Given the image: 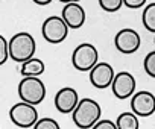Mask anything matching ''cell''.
I'll list each match as a JSON object with an SVG mask.
<instances>
[{"mask_svg":"<svg viewBox=\"0 0 155 129\" xmlns=\"http://www.w3.org/2000/svg\"><path fill=\"white\" fill-rule=\"evenodd\" d=\"M102 115V108L101 105L90 97L79 99L76 108L71 112L73 123L79 127V129H91Z\"/></svg>","mask_w":155,"mask_h":129,"instance_id":"1","label":"cell"},{"mask_svg":"<svg viewBox=\"0 0 155 129\" xmlns=\"http://www.w3.org/2000/svg\"><path fill=\"white\" fill-rule=\"evenodd\" d=\"M35 50L37 43L29 32H17L9 40V58L15 62H25L34 58Z\"/></svg>","mask_w":155,"mask_h":129,"instance_id":"2","label":"cell"},{"mask_svg":"<svg viewBox=\"0 0 155 129\" xmlns=\"http://www.w3.org/2000/svg\"><path fill=\"white\" fill-rule=\"evenodd\" d=\"M46 85L37 76H26L18 84V97L31 105H40L46 99Z\"/></svg>","mask_w":155,"mask_h":129,"instance_id":"3","label":"cell"},{"mask_svg":"<svg viewBox=\"0 0 155 129\" xmlns=\"http://www.w3.org/2000/svg\"><path fill=\"white\" fill-rule=\"evenodd\" d=\"M99 62V52L90 43H82L76 46L71 53V66L78 72H90Z\"/></svg>","mask_w":155,"mask_h":129,"instance_id":"4","label":"cell"},{"mask_svg":"<svg viewBox=\"0 0 155 129\" xmlns=\"http://www.w3.org/2000/svg\"><path fill=\"white\" fill-rule=\"evenodd\" d=\"M9 118L15 126L21 129H28V127H34V124L38 121L40 117H38V111L35 109V105L21 100L11 106Z\"/></svg>","mask_w":155,"mask_h":129,"instance_id":"5","label":"cell"},{"mask_svg":"<svg viewBox=\"0 0 155 129\" xmlns=\"http://www.w3.org/2000/svg\"><path fill=\"white\" fill-rule=\"evenodd\" d=\"M41 35H43V38L47 43L59 44V43H62L67 38L68 26L65 24L62 17L52 15V17H47L44 20V23L41 24Z\"/></svg>","mask_w":155,"mask_h":129,"instance_id":"6","label":"cell"},{"mask_svg":"<svg viewBox=\"0 0 155 129\" xmlns=\"http://www.w3.org/2000/svg\"><path fill=\"white\" fill-rule=\"evenodd\" d=\"M140 44H141V38H140L138 32L131 27L120 29L114 37V46L123 55L135 53L140 49Z\"/></svg>","mask_w":155,"mask_h":129,"instance_id":"7","label":"cell"},{"mask_svg":"<svg viewBox=\"0 0 155 129\" xmlns=\"http://www.w3.org/2000/svg\"><path fill=\"white\" fill-rule=\"evenodd\" d=\"M131 109L137 117H149L155 112V96L150 91L141 90L131 96Z\"/></svg>","mask_w":155,"mask_h":129,"instance_id":"8","label":"cell"},{"mask_svg":"<svg viewBox=\"0 0 155 129\" xmlns=\"http://www.w3.org/2000/svg\"><path fill=\"white\" fill-rule=\"evenodd\" d=\"M135 87H137L135 78L129 72H119L114 75V79L111 84V90H113L114 97H117L120 100L128 99L135 93Z\"/></svg>","mask_w":155,"mask_h":129,"instance_id":"9","label":"cell"},{"mask_svg":"<svg viewBox=\"0 0 155 129\" xmlns=\"http://www.w3.org/2000/svg\"><path fill=\"white\" fill-rule=\"evenodd\" d=\"M114 75L116 73H114V69L111 64H108L105 61H99L90 70V82L94 88L105 90V88L111 87Z\"/></svg>","mask_w":155,"mask_h":129,"instance_id":"10","label":"cell"},{"mask_svg":"<svg viewBox=\"0 0 155 129\" xmlns=\"http://www.w3.org/2000/svg\"><path fill=\"white\" fill-rule=\"evenodd\" d=\"M78 102H79V94H78V91L71 87L61 88L55 94V99H53L55 108L61 114H71L73 109L76 108Z\"/></svg>","mask_w":155,"mask_h":129,"instance_id":"11","label":"cell"},{"mask_svg":"<svg viewBox=\"0 0 155 129\" xmlns=\"http://www.w3.org/2000/svg\"><path fill=\"white\" fill-rule=\"evenodd\" d=\"M61 17L65 21V24L68 26V29H79V27H82L84 23H85V18H87L85 9L78 2L65 3L62 11H61Z\"/></svg>","mask_w":155,"mask_h":129,"instance_id":"12","label":"cell"},{"mask_svg":"<svg viewBox=\"0 0 155 129\" xmlns=\"http://www.w3.org/2000/svg\"><path fill=\"white\" fill-rule=\"evenodd\" d=\"M46 70V66L44 62L38 58H31L25 62H21V69H20V73L23 75V78L26 76H37L40 78Z\"/></svg>","mask_w":155,"mask_h":129,"instance_id":"13","label":"cell"},{"mask_svg":"<svg viewBox=\"0 0 155 129\" xmlns=\"http://www.w3.org/2000/svg\"><path fill=\"white\" fill-rule=\"evenodd\" d=\"M117 129H140V121L138 117L131 111V112H122L117 120H116Z\"/></svg>","mask_w":155,"mask_h":129,"instance_id":"14","label":"cell"},{"mask_svg":"<svg viewBox=\"0 0 155 129\" xmlns=\"http://www.w3.org/2000/svg\"><path fill=\"white\" fill-rule=\"evenodd\" d=\"M141 21L146 31L155 34V2L144 6L143 14H141Z\"/></svg>","mask_w":155,"mask_h":129,"instance_id":"15","label":"cell"},{"mask_svg":"<svg viewBox=\"0 0 155 129\" xmlns=\"http://www.w3.org/2000/svg\"><path fill=\"white\" fill-rule=\"evenodd\" d=\"M143 67H144V72L155 79V50L149 52L146 56H144V61H143Z\"/></svg>","mask_w":155,"mask_h":129,"instance_id":"16","label":"cell"},{"mask_svg":"<svg viewBox=\"0 0 155 129\" xmlns=\"http://www.w3.org/2000/svg\"><path fill=\"white\" fill-rule=\"evenodd\" d=\"M99 6L105 12H117L123 6V0H99Z\"/></svg>","mask_w":155,"mask_h":129,"instance_id":"17","label":"cell"},{"mask_svg":"<svg viewBox=\"0 0 155 129\" xmlns=\"http://www.w3.org/2000/svg\"><path fill=\"white\" fill-rule=\"evenodd\" d=\"M34 129H61L59 123L50 117H43L38 118V121L34 124Z\"/></svg>","mask_w":155,"mask_h":129,"instance_id":"18","label":"cell"},{"mask_svg":"<svg viewBox=\"0 0 155 129\" xmlns=\"http://www.w3.org/2000/svg\"><path fill=\"white\" fill-rule=\"evenodd\" d=\"M9 58V41H6V38L0 34V66L8 61Z\"/></svg>","mask_w":155,"mask_h":129,"instance_id":"19","label":"cell"},{"mask_svg":"<svg viewBox=\"0 0 155 129\" xmlns=\"http://www.w3.org/2000/svg\"><path fill=\"white\" fill-rule=\"evenodd\" d=\"M91 129H117V124H116V121H113V120H108V118H101Z\"/></svg>","mask_w":155,"mask_h":129,"instance_id":"20","label":"cell"},{"mask_svg":"<svg viewBox=\"0 0 155 129\" xmlns=\"http://www.w3.org/2000/svg\"><path fill=\"white\" fill-rule=\"evenodd\" d=\"M123 5L129 9H138L146 5V0H123Z\"/></svg>","mask_w":155,"mask_h":129,"instance_id":"21","label":"cell"},{"mask_svg":"<svg viewBox=\"0 0 155 129\" xmlns=\"http://www.w3.org/2000/svg\"><path fill=\"white\" fill-rule=\"evenodd\" d=\"M32 2H34L35 5H38V6H46V5L52 3L53 0H32Z\"/></svg>","mask_w":155,"mask_h":129,"instance_id":"22","label":"cell"},{"mask_svg":"<svg viewBox=\"0 0 155 129\" xmlns=\"http://www.w3.org/2000/svg\"><path fill=\"white\" fill-rule=\"evenodd\" d=\"M58 2H61V3H73V2H78V3H79V0H58Z\"/></svg>","mask_w":155,"mask_h":129,"instance_id":"23","label":"cell"},{"mask_svg":"<svg viewBox=\"0 0 155 129\" xmlns=\"http://www.w3.org/2000/svg\"><path fill=\"white\" fill-rule=\"evenodd\" d=\"M153 43H155V37H153Z\"/></svg>","mask_w":155,"mask_h":129,"instance_id":"24","label":"cell"}]
</instances>
